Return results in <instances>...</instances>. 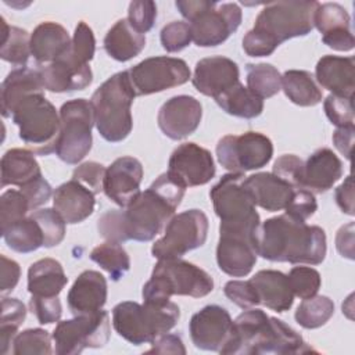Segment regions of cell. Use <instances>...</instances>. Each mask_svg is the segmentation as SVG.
<instances>
[{"label": "cell", "mask_w": 355, "mask_h": 355, "mask_svg": "<svg viewBox=\"0 0 355 355\" xmlns=\"http://www.w3.org/2000/svg\"><path fill=\"white\" fill-rule=\"evenodd\" d=\"M186 187L168 172L140 191L125 209H108L97 220L98 233L114 243L150 241L175 215Z\"/></svg>", "instance_id": "obj_1"}, {"label": "cell", "mask_w": 355, "mask_h": 355, "mask_svg": "<svg viewBox=\"0 0 355 355\" xmlns=\"http://www.w3.org/2000/svg\"><path fill=\"white\" fill-rule=\"evenodd\" d=\"M326 233L319 226L298 222L286 214L259 225L257 252L272 262L319 265L326 257Z\"/></svg>", "instance_id": "obj_2"}, {"label": "cell", "mask_w": 355, "mask_h": 355, "mask_svg": "<svg viewBox=\"0 0 355 355\" xmlns=\"http://www.w3.org/2000/svg\"><path fill=\"white\" fill-rule=\"evenodd\" d=\"M315 352L293 327L261 309H247L232 326L227 343L220 354H276L294 355Z\"/></svg>", "instance_id": "obj_3"}, {"label": "cell", "mask_w": 355, "mask_h": 355, "mask_svg": "<svg viewBox=\"0 0 355 355\" xmlns=\"http://www.w3.org/2000/svg\"><path fill=\"white\" fill-rule=\"evenodd\" d=\"M135 97L128 71L114 73L93 93L90 103L94 125L104 140L118 143L129 136L133 128L130 107Z\"/></svg>", "instance_id": "obj_4"}, {"label": "cell", "mask_w": 355, "mask_h": 355, "mask_svg": "<svg viewBox=\"0 0 355 355\" xmlns=\"http://www.w3.org/2000/svg\"><path fill=\"white\" fill-rule=\"evenodd\" d=\"M179 318L180 309L171 301L144 304L123 301L112 309L115 331L133 345L153 343L173 329Z\"/></svg>", "instance_id": "obj_5"}, {"label": "cell", "mask_w": 355, "mask_h": 355, "mask_svg": "<svg viewBox=\"0 0 355 355\" xmlns=\"http://www.w3.org/2000/svg\"><path fill=\"white\" fill-rule=\"evenodd\" d=\"M214 290L212 277L200 266L180 258L158 259L143 286L144 302H166L172 295L201 298Z\"/></svg>", "instance_id": "obj_6"}, {"label": "cell", "mask_w": 355, "mask_h": 355, "mask_svg": "<svg viewBox=\"0 0 355 355\" xmlns=\"http://www.w3.org/2000/svg\"><path fill=\"white\" fill-rule=\"evenodd\" d=\"M11 119L19 128V139L33 154L49 155L57 150L61 119L55 107L43 94L21 100Z\"/></svg>", "instance_id": "obj_7"}, {"label": "cell", "mask_w": 355, "mask_h": 355, "mask_svg": "<svg viewBox=\"0 0 355 355\" xmlns=\"http://www.w3.org/2000/svg\"><path fill=\"white\" fill-rule=\"evenodd\" d=\"M244 173L230 172L211 189L214 211L220 219L219 230L257 234L261 219L251 194L244 186Z\"/></svg>", "instance_id": "obj_8"}, {"label": "cell", "mask_w": 355, "mask_h": 355, "mask_svg": "<svg viewBox=\"0 0 355 355\" xmlns=\"http://www.w3.org/2000/svg\"><path fill=\"white\" fill-rule=\"evenodd\" d=\"M318 4V1L308 0L268 3L258 14L252 31L276 49L283 42L305 36L313 29V14Z\"/></svg>", "instance_id": "obj_9"}, {"label": "cell", "mask_w": 355, "mask_h": 355, "mask_svg": "<svg viewBox=\"0 0 355 355\" xmlns=\"http://www.w3.org/2000/svg\"><path fill=\"white\" fill-rule=\"evenodd\" d=\"M61 132L55 154L65 164L80 162L92 150V128L94 115L92 103L75 98L64 103L60 108Z\"/></svg>", "instance_id": "obj_10"}, {"label": "cell", "mask_w": 355, "mask_h": 355, "mask_svg": "<svg viewBox=\"0 0 355 355\" xmlns=\"http://www.w3.org/2000/svg\"><path fill=\"white\" fill-rule=\"evenodd\" d=\"M110 333L108 312L101 309L58 322L51 337L55 354L76 355L86 348L104 347L110 340Z\"/></svg>", "instance_id": "obj_11"}, {"label": "cell", "mask_w": 355, "mask_h": 355, "mask_svg": "<svg viewBox=\"0 0 355 355\" xmlns=\"http://www.w3.org/2000/svg\"><path fill=\"white\" fill-rule=\"evenodd\" d=\"M208 234V218L201 209H189L173 215L166 223L165 233L153 247L157 259L180 258L182 255L204 245Z\"/></svg>", "instance_id": "obj_12"}, {"label": "cell", "mask_w": 355, "mask_h": 355, "mask_svg": "<svg viewBox=\"0 0 355 355\" xmlns=\"http://www.w3.org/2000/svg\"><path fill=\"white\" fill-rule=\"evenodd\" d=\"M273 155V144L269 137L258 132L227 135L216 144L219 164L230 171L244 173L263 168Z\"/></svg>", "instance_id": "obj_13"}, {"label": "cell", "mask_w": 355, "mask_h": 355, "mask_svg": "<svg viewBox=\"0 0 355 355\" xmlns=\"http://www.w3.org/2000/svg\"><path fill=\"white\" fill-rule=\"evenodd\" d=\"M128 75L136 96L159 93L180 86L191 78L186 61L166 55L146 58L128 69Z\"/></svg>", "instance_id": "obj_14"}, {"label": "cell", "mask_w": 355, "mask_h": 355, "mask_svg": "<svg viewBox=\"0 0 355 355\" xmlns=\"http://www.w3.org/2000/svg\"><path fill=\"white\" fill-rule=\"evenodd\" d=\"M241 10L236 3H214L189 22L191 39L198 47H215L227 40L241 24Z\"/></svg>", "instance_id": "obj_15"}, {"label": "cell", "mask_w": 355, "mask_h": 355, "mask_svg": "<svg viewBox=\"0 0 355 355\" xmlns=\"http://www.w3.org/2000/svg\"><path fill=\"white\" fill-rule=\"evenodd\" d=\"M168 166V173L186 189L207 184L216 172L211 153L196 143H183L175 148Z\"/></svg>", "instance_id": "obj_16"}, {"label": "cell", "mask_w": 355, "mask_h": 355, "mask_svg": "<svg viewBox=\"0 0 355 355\" xmlns=\"http://www.w3.org/2000/svg\"><path fill=\"white\" fill-rule=\"evenodd\" d=\"M257 234L219 230L216 263L223 273L244 277L252 270L258 257Z\"/></svg>", "instance_id": "obj_17"}, {"label": "cell", "mask_w": 355, "mask_h": 355, "mask_svg": "<svg viewBox=\"0 0 355 355\" xmlns=\"http://www.w3.org/2000/svg\"><path fill=\"white\" fill-rule=\"evenodd\" d=\"M232 326L230 313L223 306L207 305L191 316L189 331L196 348L220 352L229 340Z\"/></svg>", "instance_id": "obj_18"}, {"label": "cell", "mask_w": 355, "mask_h": 355, "mask_svg": "<svg viewBox=\"0 0 355 355\" xmlns=\"http://www.w3.org/2000/svg\"><path fill=\"white\" fill-rule=\"evenodd\" d=\"M202 118L201 103L187 94H180L166 100L157 115L158 128L172 139L182 140L197 130Z\"/></svg>", "instance_id": "obj_19"}, {"label": "cell", "mask_w": 355, "mask_h": 355, "mask_svg": "<svg viewBox=\"0 0 355 355\" xmlns=\"http://www.w3.org/2000/svg\"><path fill=\"white\" fill-rule=\"evenodd\" d=\"M141 179V162L135 157H119L105 169L103 191L112 202L125 208L140 193Z\"/></svg>", "instance_id": "obj_20"}, {"label": "cell", "mask_w": 355, "mask_h": 355, "mask_svg": "<svg viewBox=\"0 0 355 355\" xmlns=\"http://www.w3.org/2000/svg\"><path fill=\"white\" fill-rule=\"evenodd\" d=\"M239 76V67L233 60L222 55H214L202 58L196 64L191 82L201 94L216 98L219 94L240 82Z\"/></svg>", "instance_id": "obj_21"}, {"label": "cell", "mask_w": 355, "mask_h": 355, "mask_svg": "<svg viewBox=\"0 0 355 355\" xmlns=\"http://www.w3.org/2000/svg\"><path fill=\"white\" fill-rule=\"evenodd\" d=\"M43 86L53 93L86 89L93 80V72L86 62L73 58L68 50L54 62L40 68Z\"/></svg>", "instance_id": "obj_22"}, {"label": "cell", "mask_w": 355, "mask_h": 355, "mask_svg": "<svg viewBox=\"0 0 355 355\" xmlns=\"http://www.w3.org/2000/svg\"><path fill=\"white\" fill-rule=\"evenodd\" d=\"M313 26L322 33V42L333 50L349 51L355 46L351 32V18L338 3L318 4L313 14Z\"/></svg>", "instance_id": "obj_23"}, {"label": "cell", "mask_w": 355, "mask_h": 355, "mask_svg": "<svg viewBox=\"0 0 355 355\" xmlns=\"http://www.w3.org/2000/svg\"><path fill=\"white\" fill-rule=\"evenodd\" d=\"M68 308L73 316L94 313L107 302V280L97 270H83L67 295Z\"/></svg>", "instance_id": "obj_24"}, {"label": "cell", "mask_w": 355, "mask_h": 355, "mask_svg": "<svg viewBox=\"0 0 355 355\" xmlns=\"http://www.w3.org/2000/svg\"><path fill=\"white\" fill-rule=\"evenodd\" d=\"M94 196L96 194L80 182L71 179L55 189L53 205L65 223L75 225L83 222L93 214L96 205Z\"/></svg>", "instance_id": "obj_25"}, {"label": "cell", "mask_w": 355, "mask_h": 355, "mask_svg": "<svg viewBox=\"0 0 355 355\" xmlns=\"http://www.w3.org/2000/svg\"><path fill=\"white\" fill-rule=\"evenodd\" d=\"M343 176V162L330 148H319L304 162L302 189L324 193Z\"/></svg>", "instance_id": "obj_26"}, {"label": "cell", "mask_w": 355, "mask_h": 355, "mask_svg": "<svg viewBox=\"0 0 355 355\" xmlns=\"http://www.w3.org/2000/svg\"><path fill=\"white\" fill-rule=\"evenodd\" d=\"M318 83L341 97H354L355 89V58L323 55L315 68Z\"/></svg>", "instance_id": "obj_27"}, {"label": "cell", "mask_w": 355, "mask_h": 355, "mask_svg": "<svg viewBox=\"0 0 355 355\" xmlns=\"http://www.w3.org/2000/svg\"><path fill=\"white\" fill-rule=\"evenodd\" d=\"M244 186L252 197L255 207L276 212L287 207L294 187L269 172H259L244 179Z\"/></svg>", "instance_id": "obj_28"}, {"label": "cell", "mask_w": 355, "mask_h": 355, "mask_svg": "<svg viewBox=\"0 0 355 355\" xmlns=\"http://www.w3.org/2000/svg\"><path fill=\"white\" fill-rule=\"evenodd\" d=\"M44 86L40 69L19 67L12 69L1 83V114L11 118L17 104L28 96L43 94Z\"/></svg>", "instance_id": "obj_29"}, {"label": "cell", "mask_w": 355, "mask_h": 355, "mask_svg": "<svg viewBox=\"0 0 355 355\" xmlns=\"http://www.w3.org/2000/svg\"><path fill=\"white\" fill-rule=\"evenodd\" d=\"M250 282L255 288L259 305L277 313L286 312L293 306L294 294L288 284V277L283 272L263 269L257 272Z\"/></svg>", "instance_id": "obj_30"}, {"label": "cell", "mask_w": 355, "mask_h": 355, "mask_svg": "<svg viewBox=\"0 0 355 355\" xmlns=\"http://www.w3.org/2000/svg\"><path fill=\"white\" fill-rule=\"evenodd\" d=\"M71 40L62 25L51 21L42 22L31 35V55L39 64H51L69 49Z\"/></svg>", "instance_id": "obj_31"}, {"label": "cell", "mask_w": 355, "mask_h": 355, "mask_svg": "<svg viewBox=\"0 0 355 355\" xmlns=\"http://www.w3.org/2000/svg\"><path fill=\"white\" fill-rule=\"evenodd\" d=\"M68 282L62 265L53 258L33 262L28 269V291L37 297H58Z\"/></svg>", "instance_id": "obj_32"}, {"label": "cell", "mask_w": 355, "mask_h": 355, "mask_svg": "<svg viewBox=\"0 0 355 355\" xmlns=\"http://www.w3.org/2000/svg\"><path fill=\"white\" fill-rule=\"evenodd\" d=\"M103 43L104 50L111 58L125 62L143 51L146 47V36L137 32L128 19H119L107 32Z\"/></svg>", "instance_id": "obj_33"}, {"label": "cell", "mask_w": 355, "mask_h": 355, "mask_svg": "<svg viewBox=\"0 0 355 355\" xmlns=\"http://www.w3.org/2000/svg\"><path fill=\"white\" fill-rule=\"evenodd\" d=\"M1 187L8 184L22 186L42 176L40 166L32 151L25 148H11L1 157Z\"/></svg>", "instance_id": "obj_34"}, {"label": "cell", "mask_w": 355, "mask_h": 355, "mask_svg": "<svg viewBox=\"0 0 355 355\" xmlns=\"http://www.w3.org/2000/svg\"><path fill=\"white\" fill-rule=\"evenodd\" d=\"M216 104L229 115L251 119L262 114L263 100L255 96L240 82L214 98Z\"/></svg>", "instance_id": "obj_35"}, {"label": "cell", "mask_w": 355, "mask_h": 355, "mask_svg": "<svg viewBox=\"0 0 355 355\" xmlns=\"http://www.w3.org/2000/svg\"><path fill=\"white\" fill-rule=\"evenodd\" d=\"M282 89L300 107H313L322 101V90L308 71L290 69L282 75Z\"/></svg>", "instance_id": "obj_36"}, {"label": "cell", "mask_w": 355, "mask_h": 355, "mask_svg": "<svg viewBox=\"0 0 355 355\" xmlns=\"http://www.w3.org/2000/svg\"><path fill=\"white\" fill-rule=\"evenodd\" d=\"M6 244L15 252L28 254L44 245V236L39 223L29 215L10 225L1 232Z\"/></svg>", "instance_id": "obj_37"}, {"label": "cell", "mask_w": 355, "mask_h": 355, "mask_svg": "<svg viewBox=\"0 0 355 355\" xmlns=\"http://www.w3.org/2000/svg\"><path fill=\"white\" fill-rule=\"evenodd\" d=\"M31 55V36L29 33L18 26H11L1 18V43L0 57L15 65L25 67Z\"/></svg>", "instance_id": "obj_38"}, {"label": "cell", "mask_w": 355, "mask_h": 355, "mask_svg": "<svg viewBox=\"0 0 355 355\" xmlns=\"http://www.w3.org/2000/svg\"><path fill=\"white\" fill-rule=\"evenodd\" d=\"M90 259L108 272L114 282L122 279L130 269V258L121 243L105 241L94 247L90 252Z\"/></svg>", "instance_id": "obj_39"}, {"label": "cell", "mask_w": 355, "mask_h": 355, "mask_svg": "<svg viewBox=\"0 0 355 355\" xmlns=\"http://www.w3.org/2000/svg\"><path fill=\"white\" fill-rule=\"evenodd\" d=\"M247 89L259 98H269L282 89V75L272 64H247Z\"/></svg>", "instance_id": "obj_40"}, {"label": "cell", "mask_w": 355, "mask_h": 355, "mask_svg": "<svg viewBox=\"0 0 355 355\" xmlns=\"http://www.w3.org/2000/svg\"><path fill=\"white\" fill-rule=\"evenodd\" d=\"M334 313V302L326 295L305 298L297 308L295 322L304 329H318L326 324Z\"/></svg>", "instance_id": "obj_41"}, {"label": "cell", "mask_w": 355, "mask_h": 355, "mask_svg": "<svg viewBox=\"0 0 355 355\" xmlns=\"http://www.w3.org/2000/svg\"><path fill=\"white\" fill-rule=\"evenodd\" d=\"M26 316V308L18 298H1V318H0V352L6 355L17 336L19 326Z\"/></svg>", "instance_id": "obj_42"}, {"label": "cell", "mask_w": 355, "mask_h": 355, "mask_svg": "<svg viewBox=\"0 0 355 355\" xmlns=\"http://www.w3.org/2000/svg\"><path fill=\"white\" fill-rule=\"evenodd\" d=\"M51 338L43 329H26L18 333L12 341L14 355H50L53 354Z\"/></svg>", "instance_id": "obj_43"}, {"label": "cell", "mask_w": 355, "mask_h": 355, "mask_svg": "<svg viewBox=\"0 0 355 355\" xmlns=\"http://www.w3.org/2000/svg\"><path fill=\"white\" fill-rule=\"evenodd\" d=\"M31 216L39 223L43 236L46 248L58 245L65 237V220L62 216L53 208H44L32 211Z\"/></svg>", "instance_id": "obj_44"}, {"label": "cell", "mask_w": 355, "mask_h": 355, "mask_svg": "<svg viewBox=\"0 0 355 355\" xmlns=\"http://www.w3.org/2000/svg\"><path fill=\"white\" fill-rule=\"evenodd\" d=\"M31 211L29 202L21 190L10 189L4 191L0 197V222L1 232L10 225L25 218Z\"/></svg>", "instance_id": "obj_45"}, {"label": "cell", "mask_w": 355, "mask_h": 355, "mask_svg": "<svg viewBox=\"0 0 355 355\" xmlns=\"http://www.w3.org/2000/svg\"><path fill=\"white\" fill-rule=\"evenodd\" d=\"M287 277L293 294L301 300L316 295L322 284L319 272L311 266H294Z\"/></svg>", "instance_id": "obj_46"}, {"label": "cell", "mask_w": 355, "mask_h": 355, "mask_svg": "<svg viewBox=\"0 0 355 355\" xmlns=\"http://www.w3.org/2000/svg\"><path fill=\"white\" fill-rule=\"evenodd\" d=\"M159 40L168 53H178L186 49L191 39V31L189 22L184 21H172L166 24L159 33Z\"/></svg>", "instance_id": "obj_47"}, {"label": "cell", "mask_w": 355, "mask_h": 355, "mask_svg": "<svg viewBox=\"0 0 355 355\" xmlns=\"http://www.w3.org/2000/svg\"><path fill=\"white\" fill-rule=\"evenodd\" d=\"M323 108L329 121L337 128L354 126V104L352 97H341L329 94L323 101Z\"/></svg>", "instance_id": "obj_48"}, {"label": "cell", "mask_w": 355, "mask_h": 355, "mask_svg": "<svg viewBox=\"0 0 355 355\" xmlns=\"http://www.w3.org/2000/svg\"><path fill=\"white\" fill-rule=\"evenodd\" d=\"M94 50H96V39H94L93 31L86 22L80 21L75 28L68 51L76 60L89 64V61H92L94 55Z\"/></svg>", "instance_id": "obj_49"}, {"label": "cell", "mask_w": 355, "mask_h": 355, "mask_svg": "<svg viewBox=\"0 0 355 355\" xmlns=\"http://www.w3.org/2000/svg\"><path fill=\"white\" fill-rule=\"evenodd\" d=\"M316 209L318 202L313 193L305 189H294L293 196L284 208V214L294 220L306 222V219H309Z\"/></svg>", "instance_id": "obj_50"}, {"label": "cell", "mask_w": 355, "mask_h": 355, "mask_svg": "<svg viewBox=\"0 0 355 355\" xmlns=\"http://www.w3.org/2000/svg\"><path fill=\"white\" fill-rule=\"evenodd\" d=\"M157 18V4L154 1L141 0V1H132L128 8V21L129 24L140 33L148 32Z\"/></svg>", "instance_id": "obj_51"}, {"label": "cell", "mask_w": 355, "mask_h": 355, "mask_svg": "<svg viewBox=\"0 0 355 355\" xmlns=\"http://www.w3.org/2000/svg\"><path fill=\"white\" fill-rule=\"evenodd\" d=\"M304 161L294 154H284L273 164L272 173L287 182L294 189H302Z\"/></svg>", "instance_id": "obj_52"}, {"label": "cell", "mask_w": 355, "mask_h": 355, "mask_svg": "<svg viewBox=\"0 0 355 355\" xmlns=\"http://www.w3.org/2000/svg\"><path fill=\"white\" fill-rule=\"evenodd\" d=\"M29 311L36 316L40 324H51L60 320L62 305L58 297L32 295L29 300Z\"/></svg>", "instance_id": "obj_53"}, {"label": "cell", "mask_w": 355, "mask_h": 355, "mask_svg": "<svg viewBox=\"0 0 355 355\" xmlns=\"http://www.w3.org/2000/svg\"><path fill=\"white\" fill-rule=\"evenodd\" d=\"M223 293L233 304L243 309L259 305L258 295L250 280H230L225 284Z\"/></svg>", "instance_id": "obj_54"}, {"label": "cell", "mask_w": 355, "mask_h": 355, "mask_svg": "<svg viewBox=\"0 0 355 355\" xmlns=\"http://www.w3.org/2000/svg\"><path fill=\"white\" fill-rule=\"evenodd\" d=\"M104 175H105V168L101 164L89 161V162H83L75 168V171L72 173V179L80 182L83 186H86L94 194H98L100 191H103Z\"/></svg>", "instance_id": "obj_55"}, {"label": "cell", "mask_w": 355, "mask_h": 355, "mask_svg": "<svg viewBox=\"0 0 355 355\" xmlns=\"http://www.w3.org/2000/svg\"><path fill=\"white\" fill-rule=\"evenodd\" d=\"M19 190L26 197V200L29 202V207H31V211L32 209L35 211L40 205L46 204L50 200L51 193H53L50 183L43 176H39L36 179L22 184L19 187Z\"/></svg>", "instance_id": "obj_56"}, {"label": "cell", "mask_w": 355, "mask_h": 355, "mask_svg": "<svg viewBox=\"0 0 355 355\" xmlns=\"http://www.w3.org/2000/svg\"><path fill=\"white\" fill-rule=\"evenodd\" d=\"M153 347L147 351V354H173V355H184L186 348L182 338L178 334H161L153 343Z\"/></svg>", "instance_id": "obj_57"}, {"label": "cell", "mask_w": 355, "mask_h": 355, "mask_svg": "<svg viewBox=\"0 0 355 355\" xmlns=\"http://www.w3.org/2000/svg\"><path fill=\"white\" fill-rule=\"evenodd\" d=\"M1 259V283H0V291L1 294H6L8 291H12L15 286L19 282L21 277V268L14 261L7 258L6 255L0 257Z\"/></svg>", "instance_id": "obj_58"}, {"label": "cell", "mask_w": 355, "mask_h": 355, "mask_svg": "<svg viewBox=\"0 0 355 355\" xmlns=\"http://www.w3.org/2000/svg\"><path fill=\"white\" fill-rule=\"evenodd\" d=\"M336 201L340 209L347 215H354V186L352 176L348 175L345 180L336 189Z\"/></svg>", "instance_id": "obj_59"}, {"label": "cell", "mask_w": 355, "mask_h": 355, "mask_svg": "<svg viewBox=\"0 0 355 355\" xmlns=\"http://www.w3.org/2000/svg\"><path fill=\"white\" fill-rule=\"evenodd\" d=\"M336 247L341 257L354 259V222L341 226L336 236Z\"/></svg>", "instance_id": "obj_60"}, {"label": "cell", "mask_w": 355, "mask_h": 355, "mask_svg": "<svg viewBox=\"0 0 355 355\" xmlns=\"http://www.w3.org/2000/svg\"><path fill=\"white\" fill-rule=\"evenodd\" d=\"M354 133H355V128L354 126L337 128L336 132L333 133V144H334V147L348 161L351 159V151H352V144H354Z\"/></svg>", "instance_id": "obj_61"}, {"label": "cell", "mask_w": 355, "mask_h": 355, "mask_svg": "<svg viewBox=\"0 0 355 355\" xmlns=\"http://www.w3.org/2000/svg\"><path fill=\"white\" fill-rule=\"evenodd\" d=\"M215 1H207V0H178L175 6L179 10V12L183 15V18H186L190 22L202 11L212 7Z\"/></svg>", "instance_id": "obj_62"}]
</instances>
